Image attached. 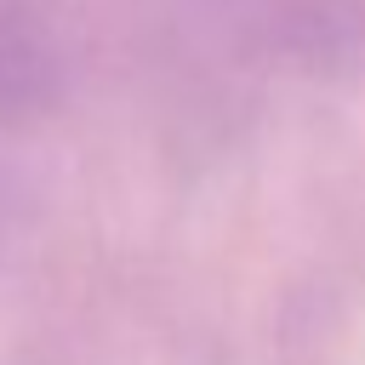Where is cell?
<instances>
[{
	"mask_svg": "<svg viewBox=\"0 0 365 365\" xmlns=\"http://www.w3.org/2000/svg\"><path fill=\"white\" fill-rule=\"evenodd\" d=\"M51 86V51L46 40L17 17L0 11V114H23L46 97Z\"/></svg>",
	"mask_w": 365,
	"mask_h": 365,
	"instance_id": "cell-1",
	"label": "cell"
}]
</instances>
